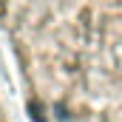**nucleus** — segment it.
Listing matches in <instances>:
<instances>
[{
	"mask_svg": "<svg viewBox=\"0 0 122 122\" xmlns=\"http://www.w3.org/2000/svg\"><path fill=\"white\" fill-rule=\"evenodd\" d=\"M0 122H9V117H6V111H3V105H0Z\"/></svg>",
	"mask_w": 122,
	"mask_h": 122,
	"instance_id": "1",
	"label": "nucleus"
}]
</instances>
